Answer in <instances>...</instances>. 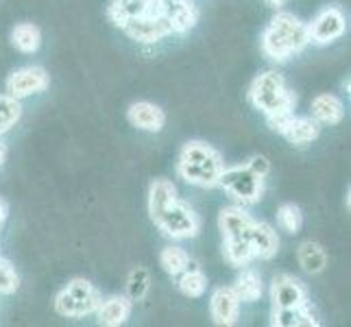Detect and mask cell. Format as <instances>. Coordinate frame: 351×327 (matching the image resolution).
<instances>
[{"instance_id":"ba28073f","label":"cell","mask_w":351,"mask_h":327,"mask_svg":"<svg viewBox=\"0 0 351 327\" xmlns=\"http://www.w3.org/2000/svg\"><path fill=\"white\" fill-rule=\"evenodd\" d=\"M345 29H347V20L343 11L336 7H328L308 24V35L310 42L314 44H330L338 38H343Z\"/></svg>"},{"instance_id":"8992f818","label":"cell","mask_w":351,"mask_h":327,"mask_svg":"<svg viewBox=\"0 0 351 327\" xmlns=\"http://www.w3.org/2000/svg\"><path fill=\"white\" fill-rule=\"evenodd\" d=\"M219 186L225 188L238 203L251 205V203H258L262 199L264 179L258 177V175H253L247 168V164H242V166L223 168Z\"/></svg>"},{"instance_id":"2e32d148","label":"cell","mask_w":351,"mask_h":327,"mask_svg":"<svg viewBox=\"0 0 351 327\" xmlns=\"http://www.w3.org/2000/svg\"><path fill=\"white\" fill-rule=\"evenodd\" d=\"M157 9H160L157 7V0L155 3H149V0H112L107 14H110V20L116 27H123L129 20L151 14V11H157Z\"/></svg>"},{"instance_id":"ffe728a7","label":"cell","mask_w":351,"mask_h":327,"mask_svg":"<svg viewBox=\"0 0 351 327\" xmlns=\"http://www.w3.org/2000/svg\"><path fill=\"white\" fill-rule=\"evenodd\" d=\"M310 109H312V118L317 120L319 125H338L345 116V107L334 94L314 96Z\"/></svg>"},{"instance_id":"cb8c5ba5","label":"cell","mask_w":351,"mask_h":327,"mask_svg":"<svg viewBox=\"0 0 351 327\" xmlns=\"http://www.w3.org/2000/svg\"><path fill=\"white\" fill-rule=\"evenodd\" d=\"M11 44H14L20 53H35L42 44V33L40 29L31 22H20L16 24V29L11 31Z\"/></svg>"},{"instance_id":"44dd1931","label":"cell","mask_w":351,"mask_h":327,"mask_svg":"<svg viewBox=\"0 0 351 327\" xmlns=\"http://www.w3.org/2000/svg\"><path fill=\"white\" fill-rule=\"evenodd\" d=\"M177 277H179L177 286H179V290L186 297L197 299V297L205 295V288H208V277H205V273H203V269L199 266L197 260L190 258L188 264H186V269H184V273L177 275Z\"/></svg>"},{"instance_id":"6da1fadb","label":"cell","mask_w":351,"mask_h":327,"mask_svg":"<svg viewBox=\"0 0 351 327\" xmlns=\"http://www.w3.org/2000/svg\"><path fill=\"white\" fill-rule=\"evenodd\" d=\"M308 44V24H304L297 16L288 14V11L275 14L262 35V51L275 62H286L288 57L304 51Z\"/></svg>"},{"instance_id":"83f0119b","label":"cell","mask_w":351,"mask_h":327,"mask_svg":"<svg viewBox=\"0 0 351 327\" xmlns=\"http://www.w3.org/2000/svg\"><path fill=\"white\" fill-rule=\"evenodd\" d=\"M277 223L288 234H299L301 225H304V214L297 208L295 203H284L280 210H277Z\"/></svg>"},{"instance_id":"4dcf8cb0","label":"cell","mask_w":351,"mask_h":327,"mask_svg":"<svg viewBox=\"0 0 351 327\" xmlns=\"http://www.w3.org/2000/svg\"><path fill=\"white\" fill-rule=\"evenodd\" d=\"M5 218H7V205H5L3 201H0V227H3Z\"/></svg>"},{"instance_id":"4fadbf2b","label":"cell","mask_w":351,"mask_h":327,"mask_svg":"<svg viewBox=\"0 0 351 327\" xmlns=\"http://www.w3.org/2000/svg\"><path fill=\"white\" fill-rule=\"evenodd\" d=\"M210 314L216 325H236L240 317V299L232 286H221L214 290L210 299Z\"/></svg>"},{"instance_id":"d6986e66","label":"cell","mask_w":351,"mask_h":327,"mask_svg":"<svg viewBox=\"0 0 351 327\" xmlns=\"http://www.w3.org/2000/svg\"><path fill=\"white\" fill-rule=\"evenodd\" d=\"M271 325H275V327H317L319 319L306 301V304H301L297 308L273 310Z\"/></svg>"},{"instance_id":"277c9868","label":"cell","mask_w":351,"mask_h":327,"mask_svg":"<svg viewBox=\"0 0 351 327\" xmlns=\"http://www.w3.org/2000/svg\"><path fill=\"white\" fill-rule=\"evenodd\" d=\"M151 221L155 223V227L160 229V232H164L173 240L195 238L201 229L199 216L192 212L190 205H186L179 197L168 203L166 208H162L155 216H151Z\"/></svg>"},{"instance_id":"f1b7e54d","label":"cell","mask_w":351,"mask_h":327,"mask_svg":"<svg viewBox=\"0 0 351 327\" xmlns=\"http://www.w3.org/2000/svg\"><path fill=\"white\" fill-rule=\"evenodd\" d=\"M20 286L18 273L5 258H0V295H14Z\"/></svg>"},{"instance_id":"e0dca14e","label":"cell","mask_w":351,"mask_h":327,"mask_svg":"<svg viewBox=\"0 0 351 327\" xmlns=\"http://www.w3.org/2000/svg\"><path fill=\"white\" fill-rule=\"evenodd\" d=\"M251 247L256 253V260H271L280 251V236L269 223L256 221L251 232Z\"/></svg>"},{"instance_id":"f546056e","label":"cell","mask_w":351,"mask_h":327,"mask_svg":"<svg viewBox=\"0 0 351 327\" xmlns=\"http://www.w3.org/2000/svg\"><path fill=\"white\" fill-rule=\"evenodd\" d=\"M247 168H249V171H251L253 175H258V177L264 179L266 175L271 173V162L266 160L264 155H253L251 160L247 162Z\"/></svg>"},{"instance_id":"836d02e7","label":"cell","mask_w":351,"mask_h":327,"mask_svg":"<svg viewBox=\"0 0 351 327\" xmlns=\"http://www.w3.org/2000/svg\"><path fill=\"white\" fill-rule=\"evenodd\" d=\"M149 3H155V0H149Z\"/></svg>"},{"instance_id":"5bb4252c","label":"cell","mask_w":351,"mask_h":327,"mask_svg":"<svg viewBox=\"0 0 351 327\" xmlns=\"http://www.w3.org/2000/svg\"><path fill=\"white\" fill-rule=\"evenodd\" d=\"M127 118L133 127H138L142 131H149V133H157L162 131L166 125V114L164 109H160L157 105L149 103V101H138L129 107Z\"/></svg>"},{"instance_id":"9a60e30c","label":"cell","mask_w":351,"mask_h":327,"mask_svg":"<svg viewBox=\"0 0 351 327\" xmlns=\"http://www.w3.org/2000/svg\"><path fill=\"white\" fill-rule=\"evenodd\" d=\"M280 133H282V136L290 144H297V147H306V144H312L314 140L319 138L321 125L312 116H295L293 114Z\"/></svg>"},{"instance_id":"7a4b0ae2","label":"cell","mask_w":351,"mask_h":327,"mask_svg":"<svg viewBox=\"0 0 351 327\" xmlns=\"http://www.w3.org/2000/svg\"><path fill=\"white\" fill-rule=\"evenodd\" d=\"M223 160L216 149L210 144L192 140L186 142L179 151V162H177V173L179 177L188 181L190 186L199 188H214L219 186V179L223 173Z\"/></svg>"},{"instance_id":"603a6c76","label":"cell","mask_w":351,"mask_h":327,"mask_svg":"<svg viewBox=\"0 0 351 327\" xmlns=\"http://www.w3.org/2000/svg\"><path fill=\"white\" fill-rule=\"evenodd\" d=\"M297 260L301 264V269L310 275H319L325 271V266H328V256H325L323 247L319 242H301L299 245V251H297Z\"/></svg>"},{"instance_id":"4316f807","label":"cell","mask_w":351,"mask_h":327,"mask_svg":"<svg viewBox=\"0 0 351 327\" xmlns=\"http://www.w3.org/2000/svg\"><path fill=\"white\" fill-rule=\"evenodd\" d=\"M151 288V275L144 266H136L131 273H129V280H127V295L131 301H142L147 297Z\"/></svg>"},{"instance_id":"8fae6325","label":"cell","mask_w":351,"mask_h":327,"mask_svg":"<svg viewBox=\"0 0 351 327\" xmlns=\"http://www.w3.org/2000/svg\"><path fill=\"white\" fill-rule=\"evenodd\" d=\"M157 7L173 33H188L199 20V11L192 0H157Z\"/></svg>"},{"instance_id":"3957f363","label":"cell","mask_w":351,"mask_h":327,"mask_svg":"<svg viewBox=\"0 0 351 327\" xmlns=\"http://www.w3.org/2000/svg\"><path fill=\"white\" fill-rule=\"evenodd\" d=\"M249 101L253 103V107L260 109L266 116V120H271L277 116L295 114L293 109L297 105V96L295 92H290L286 79L280 72L269 70V72H262V75L256 77V81L251 83Z\"/></svg>"},{"instance_id":"d6a6232c","label":"cell","mask_w":351,"mask_h":327,"mask_svg":"<svg viewBox=\"0 0 351 327\" xmlns=\"http://www.w3.org/2000/svg\"><path fill=\"white\" fill-rule=\"evenodd\" d=\"M269 3H271V5H275V7H280V5L284 3V0H269Z\"/></svg>"},{"instance_id":"30bf717a","label":"cell","mask_w":351,"mask_h":327,"mask_svg":"<svg viewBox=\"0 0 351 327\" xmlns=\"http://www.w3.org/2000/svg\"><path fill=\"white\" fill-rule=\"evenodd\" d=\"M271 301L273 310H286V308H297L308 301V293L304 284L293 275H275L271 284Z\"/></svg>"},{"instance_id":"ac0fdd59","label":"cell","mask_w":351,"mask_h":327,"mask_svg":"<svg viewBox=\"0 0 351 327\" xmlns=\"http://www.w3.org/2000/svg\"><path fill=\"white\" fill-rule=\"evenodd\" d=\"M131 304L133 301L129 297H110L107 301H101L99 310L94 314L99 317V323L105 327H120L131 314Z\"/></svg>"},{"instance_id":"52a82bcc","label":"cell","mask_w":351,"mask_h":327,"mask_svg":"<svg viewBox=\"0 0 351 327\" xmlns=\"http://www.w3.org/2000/svg\"><path fill=\"white\" fill-rule=\"evenodd\" d=\"M120 29H123L131 40H136L140 44H155V42L164 40L166 35L173 33L171 27H168V22L162 18L160 9L151 11V14H144L140 18L129 20Z\"/></svg>"},{"instance_id":"d4e9b609","label":"cell","mask_w":351,"mask_h":327,"mask_svg":"<svg viewBox=\"0 0 351 327\" xmlns=\"http://www.w3.org/2000/svg\"><path fill=\"white\" fill-rule=\"evenodd\" d=\"M22 118V105L9 94H0V136L11 131Z\"/></svg>"},{"instance_id":"484cf974","label":"cell","mask_w":351,"mask_h":327,"mask_svg":"<svg viewBox=\"0 0 351 327\" xmlns=\"http://www.w3.org/2000/svg\"><path fill=\"white\" fill-rule=\"evenodd\" d=\"M188 260H190V256L181 247H164L162 253H160L162 269L171 277H177V275L184 273Z\"/></svg>"},{"instance_id":"9c48e42d","label":"cell","mask_w":351,"mask_h":327,"mask_svg":"<svg viewBox=\"0 0 351 327\" xmlns=\"http://www.w3.org/2000/svg\"><path fill=\"white\" fill-rule=\"evenodd\" d=\"M48 83H51V79H48L44 68L27 66V68L16 70L14 75L7 79V94L22 101V99H27V96L44 92L48 88Z\"/></svg>"},{"instance_id":"5b68a950","label":"cell","mask_w":351,"mask_h":327,"mask_svg":"<svg viewBox=\"0 0 351 327\" xmlns=\"http://www.w3.org/2000/svg\"><path fill=\"white\" fill-rule=\"evenodd\" d=\"M101 293L88 280H72L62 293L55 297V310L68 319H81L94 314L101 306Z\"/></svg>"},{"instance_id":"7402d4cb","label":"cell","mask_w":351,"mask_h":327,"mask_svg":"<svg viewBox=\"0 0 351 327\" xmlns=\"http://www.w3.org/2000/svg\"><path fill=\"white\" fill-rule=\"evenodd\" d=\"M232 288L236 290L240 304H253V301H258L264 293L260 273L249 269V266H242V273L238 275V280Z\"/></svg>"},{"instance_id":"1f68e13d","label":"cell","mask_w":351,"mask_h":327,"mask_svg":"<svg viewBox=\"0 0 351 327\" xmlns=\"http://www.w3.org/2000/svg\"><path fill=\"white\" fill-rule=\"evenodd\" d=\"M5 157H7V149H5V144H0V164L5 162Z\"/></svg>"},{"instance_id":"7c38bea8","label":"cell","mask_w":351,"mask_h":327,"mask_svg":"<svg viewBox=\"0 0 351 327\" xmlns=\"http://www.w3.org/2000/svg\"><path fill=\"white\" fill-rule=\"evenodd\" d=\"M256 221L251 218V214L240 208V205H232L225 208L219 216V227L225 242H238V240H251V232Z\"/></svg>"}]
</instances>
